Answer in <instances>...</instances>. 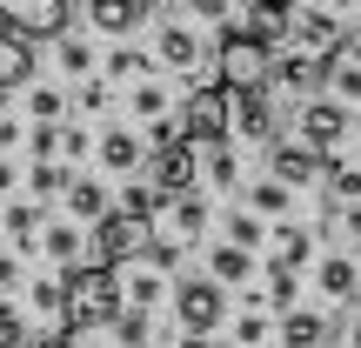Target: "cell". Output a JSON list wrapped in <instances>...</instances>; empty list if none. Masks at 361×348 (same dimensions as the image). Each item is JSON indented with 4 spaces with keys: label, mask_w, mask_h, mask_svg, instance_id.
<instances>
[{
    "label": "cell",
    "mask_w": 361,
    "mask_h": 348,
    "mask_svg": "<svg viewBox=\"0 0 361 348\" xmlns=\"http://www.w3.org/2000/svg\"><path fill=\"white\" fill-rule=\"evenodd\" d=\"M61 282H67V315H61V328H74V335L121 328V315H128L121 268H107V261H74V268H61Z\"/></svg>",
    "instance_id": "1"
},
{
    "label": "cell",
    "mask_w": 361,
    "mask_h": 348,
    "mask_svg": "<svg viewBox=\"0 0 361 348\" xmlns=\"http://www.w3.org/2000/svg\"><path fill=\"white\" fill-rule=\"evenodd\" d=\"M274 47L268 40H255L247 27H228L221 34V47H214V80L221 88H234V94H268L274 88Z\"/></svg>",
    "instance_id": "2"
},
{
    "label": "cell",
    "mask_w": 361,
    "mask_h": 348,
    "mask_svg": "<svg viewBox=\"0 0 361 348\" xmlns=\"http://www.w3.org/2000/svg\"><path fill=\"white\" fill-rule=\"evenodd\" d=\"M180 134H188L194 148H221V141L234 134V88L201 80V88L180 101Z\"/></svg>",
    "instance_id": "3"
},
{
    "label": "cell",
    "mask_w": 361,
    "mask_h": 348,
    "mask_svg": "<svg viewBox=\"0 0 361 348\" xmlns=\"http://www.w3.org/2000/svg\"><path fill=\"white\" fill-rule=\"evenodd\" d=\"M174 315H180V335H214L228 322V288L214 275H188L174 288Z\"/></svg>",
    "instance_id": "4"
},
{
    "label": "cell",
    "mask_w": 361,
    "mask_h": 348,
    "mask_svg": "<svg viewBox=\"0 0 361 348\" xmlns=\"http://www.w3.org/2000/svg\"><path fill=\"white\" fill-rule=\"evenodd\" d=\"M147 241H154V228H147L141 215H128V208H114L107 221H94V261H107V268H128V261H141Z\"/></svg>",
    "instance_id": "5"
},
{
    "label": "cell",
    "mask_w": 361,
    "mask_h": 348,
    "mask_svg": "<svg viewBox=\"0 0 361 348\" xmlns=\"http://www.w3.org/2000/svg\"><path fill=\"white\" fill-rule=\"evenodd\" d=\"M0 27H13L20 40H67V27H74V13H67V0H0Z\"/></svg>",
    "instance_id": "6"
},
{
    "label": "cell",
    "mask_w": 361,
    "mask_h": 348,
    "mask_svg": "<svg viewBox=\"0 0 361 348\" xmlns=\"http://www.w3.org/2000/svg\"><path fill=\"white\" fill-rule=\"evenodd\" d=\"M147 181H154L168 201L201 188V155H194V141H174V148H154V161H147Z\"/></svg>",
    "instance_id": "7"
},
{
    "label": "cell",
    "mask_w": 361,
    "mask_h": 348,
    "mask_svg": "<svg viewBox=\"0 0 361 348\" xmlns=\"http://www.w3.org/2000/svg\"><path fill=\"white\" fill-rule=\"evenodd\" d=\"M341 141H348V101H308L301 107V148H314L322 161H335Z\"/></svg>",
    "instance_id": "8"
},
{
    "label": "cell",
    "mask_w": 361,
    "mask_h": 348,
    "mask_svg": "<svg viewBox=\"0 0 361 348\" xmlns=\"http://www.w3.org/2000/svg\"><path fill=\"white\" fill-rule=\"evenodd\" d=\"M154 61L168 67V74H194V61H201V34H194L188 20H161L154 27Z\"/></svg>",
    "instance_id": "9"
},
{
    "label": "cell",
    "mask_w": 361,
    "mask_h": 348,
    "mask_svg": "<svg viewBox=\"0 0 361 348\" xmlns=\"http://www.w3.org/2000/svg\"><path fill=\"white\" fill-rule=\"evenodd\" d=\"M268 174L288 181V188H308V181L328 174V161L314 155V148H301V141H274V148H268Z\"/></svg>",
    "instance_id": "10"
},
{
    "label": "cell",
    "mask_w": 361,
    "mask_h": 348,
    "mask_svg": "<svg viewBox=\"0 0 361 348\" xmlns=\"http://www.w3.org/2000/svg\"><path fill=\"white\" fill-rule=\"evenodd\" d=\"M147 13H154V0H87V27H101L114 40H128Z\"/></svg>",
    "instance_id": "11"
},
{
    "label": "cell",
    "mask_w": 361,
    "mask_h": 348,
    "mask_svg": "<svg viewBox=\"0 0 361 348\" xmlns=\"http://www.w3.org/2000/svg\"><path fill=\"white\" fill-rule=\"evenodd\" d=\"M20 88H34V40L0 27V94H20Z\"/></svg>",
    "instance_id": "12"
},
{
    "label": "cell",
    "mask_w": 361,
    "mask_h": 348,
    "mask_svg": "<svg viewBox=\"0 0 361 348\" xmlns=\"http://www.w3.org/2000/svg\"><path fill=\"white\" fill-rule=\"evenodd\" d=\"M94 155H101V168H107V174H134V168H147V141H141L134 128H107Z\"/></svg>",
    "instance_id": "13"
},
{
    "label": "cell",
    "mask_w": 361,
    "mask_h": 348,
    "mask_svg": "<svg viewBox=\"0 0 361 348\" xmlns=\"http://www.w3.org/2000/svg\"><path fill=\"white\" fill-rule=\"evenodd\" d=\"M0 234H7L13 255H27V248H40L47 221H40V208H34V201H7V208H0Z\"/></svg>",
    "instance_id": "14"
},
{
    "label": "cell",
    "mask_w": 361,
    "mask_h": 348,
    "mask_svg": "<svg viewBox=\"0 0 361 348\" xmlns=\"http://www.w3.org/2000/svg\"><path fill=\"white\" fill-rule=\"evenodd\" d=\"M335 342V322L314 308H288L281 315V348H328Z\"/></svg>",
    "instance_id": "15"
},
{
    "label": "cell",
    "mask_w": 361,
    "mask_h": 348,
    "mask_svg": "<svg viewBox=\"0 0 361 348\" xmlns=\"http://www.w3.org/2000/svg\"><path fill=\"white\" fill-rule=\"evenodd\" d=\"M288 27H295V0H255V13H247V34H255V40L281 47Z\"/></svg>",
    "instance_id": "16"
},
{
    "label": "cell",
    "mask_w": 361,
    "mask_h": 348,
    "mask_svg": "<svg viewBox=\"0 0 361 348\" xmlns=\"http://www.w3.org/2000/svg\"><path fill=\"white\" fill-rule=\"evenodd\" d=\"M61 201H67V221H87V228L114 215V208H107V188H101V181H87V174H74V188H67Z\"/></svg>",
    "instance_id": "17"
},
{
    "label": "cell",
    "mask_w": 361,
    "mask_h": 348,
    "mask_svg": "<svg viewBox=\"0 0 361 348\" xmlns=\"http://www.w3.org/2000/svg\"><path fill=\"white\" fill-rule=\"evenodd\" d=\"M207 275H214L221 288L247 282V275H255V248H241V241H221V248H207Z\"/></svg>",
    "instance_id": "18"
},
{
    "label": "cell",
    "mask_w": 361,
    "mask_h": 348,
    "mask_svg": "<svg viewBox=\"0 0 361 348\" xmlns=\"http://www.w3.org/2000/svg\"><path fill=\"white\" fill-rule=\"evenodd\" d=\"M121 288H128V308H154V301L168 295L154 261H128V268H121Z\"/></svg>",
    "instance_id": "19"
},
{
    "label": "cell",
    "mask_w": 361,
    "mask_h": 348,
    "mask_svg": "<svg viewBox=\"0 0 361 348\" xmlns=\"http://www.w3.org/2000/svg\"><path fill=\"white\" fill-rule=\"evenodd\" d=\"M314 282H322V295H328V301H355V295H361V268H355L348 255H328Z\"/></svg>",
    "instance_id": "20"
},
{
    "label": "cell",
    "mask_w": 361,
    "mask_h": 348,
    "mask_svg": "<svg viewBox=\"0 0 361 348\" xmlns=\"http://www.w3.org/2000/svg\"><path fill=\"white\" fill-rule=\"evenodd\" d=\"M322 188H328V221H335L341 208H355V201H361V168H348V161H328Z\"/></svg>",
    "instance_id": "21"
},
{
    "label": "cell",
    "mask_w": 361,
    "mask_h": 348,
    "mask_svg": "<svg viewBox=\"0 0 361 348\" xmlns=\"http://www.w3.org/2000/svg\"><path fill=\"white\" fill-rule=\"evenodd\" d=\"M308 255H314V228H295V221H281V228H274V261H281V268H308Z\"/></svg>",
    "instance_id": "22"
},
{
    "label": "cell",
    "mask_w": 361,
    "mask_h": 348,
    "mask_svg": "<svg viewBox=\"0 0 361 348\" xmlns=\"http://www.w3.org/2000/svg\"><path fill=\"white\" fill-rule=\"evenodd\" d=\"M168 228H174V241H201V234H207V201H201V194L168 201Z\"/></svg>",
    "instance_id": "23"
},
{
    "label": "cell",
    "mask_w": 361,
    "mask_h": 348,
    "mask_svg": "<svg viewBox=\"0 0 361 348\" xmlns=\"http://www.w3.org/2000/svg\"><path fill=\"white\" fill-rule=\"evenodd\" d=\"M74 188V174H67V161H34L27 168V201H54V194Z\"/></svg>",
    "instance_id": "24"
},
{
    "label": "cell",
    "mask_w": 361,
    "mask_h": 348,
    "mask_svg": "<svg viewBox=\"0 0 361 348\" xmlns=\"http://www.w3.org/2000/svg\"><path fill=\"white\" fill-rule=\"evenodd\" d=\"M234 121H241V141H268V128H274L268 94H234Z\"/></svg>",
    "instance_id": "25"
},
{
    "label": "cell",
    "mask_w": 361,
    "mask_h": 348,
    "mask_svg": "<svg viewBox=\"0 0 361 348\" xmlns=\"http://www.w3.org/2000/svg\"><path fill=\"white\" fill-rule=\"evenodd\" d=\"M288 201H295V188H288V181H255V188H247V208H255L261 221H274V215H288Z\"/></svg>",
    "instance_id": "26"
},
{
    "label": "cell",
    "mask_w": 361,
    "mask_h": 348,
    "mask_svg": "<svg viewBox=\"0 0 361 348\" xmlns=\"http://www.w3.org/2000/svg\"><path fill=\"white\" fill-rule=\"evenodd\" d=\"M154 67H161L154 54H141V47H128V40H121L114 54H107V80H128V74H134V80H147V74H154Z\"/></svg>",
    "instance_id": "27"
},
{
    "label": "cell",
    "mask_w": 361,
    "mask_h": 348,
    "mask_svg": "<svg viewBox=\"0 0 361 348\" xmlns=\"http://www.w3.org/2000/svg\"><path fill=\"white\" fill-rule=\"evenodd\" d=\"M27 114H34V128H61V114H67V94L61 88H27Z\"/></svg>",
    "instance_id": "28"
},
{
    "label": "cell",
    "mask_w": 361,
    "mask_h": 348,
    "mask_svg": "<svg viewBox=\"0 0 361 348\" xmlns=\"http://www.w3.org/2000/svg\"><path fill=\"white\" fill-rule=\"evenodd\" d=\"M40 248H47V255L61 261V268H74V261H80V228H74V221H47Z\"/></svg>",
    "instance_id": "29"
},
{
    "label": "cell",
    "mask_w": 361,
    "mask_h": 348,
    "mask_svg": "<svg viewBox=\"0 0 361 348\" xmlns=\"http://www.w3.org/2000/svg\"><path fill=\"white\" fill-rule=\"evenodd\" d=\"M228 241H241V248H261V241H274V234H268V221H261L255 208H234V215H228Z\"/></svg>",
    "instance_id": "30"
},
{
    "label": "cell",
    "mask_w": 361,
    "mask_h": 348,
    "mask_svg": "<svg viewBox=\"0 0 361 348\" xmlns=\"http://www.w3.org/2000/svg\"><path fill=\"white\" fill-rule=\"evenodd\" d=\"M27 301H34V315H67V282L61 275H40V282L27 288Z\"/></svg>",
    "instance_id": "31"
},
{
    "label": "cell",
    "mask_w": 361,
    "mask_h": 348,
    "mask_svg": "<svg viewBox=\"0 0 361 348\" xmlns=\"http://www.w3.org/2000/svg\"><path fill=\"white\" fill-rule=\"evenodd\" d=\"M180 20H207V27H228L234 20V0H174Z\"/></svg>",
    "instance_id": "32"
},
{
    "label": "cell",
    "mask_w": 361,
    "mask_h": 348,
    "mask_svg": "<svg viewBox=\"0 0 361 348\" xmlns=\"http://www.w3.org/2000/svg\"><path fill=\"white\" fill-rule=\"evenodd\" d=\"M268 308H295V268H281V261H268Z\"/></svg>",
    "instance_id": "33"
},
{
    "label": "cell",
    "mask_w": 361,
    "mask_h": 348,
    "mask_svg": "<svg viewBox=\"0 0 361 348\" xmlns=\"http://www.w3.org/2000/svg\"><path fill=\"white\" fill-rule=\"evenodd\" d=\"M0 348H34V335H27V315L13 308V301H0Z\"/></svg>",
    "instance_id": "34"
},
{
    "label": "cell",
    "mask_w": 361,
    "mask_h": 348,
    "mask_svg": "<svg viewBox=\"0 0 361 348\" xmlns=\"http://www.w3.org/2000/svg\"><path fill=\"white\" fill-rule=\"evenodd\" d=\"M328 88H335L341 101H355V107H361V61H348V54H341L335 74H328Z\"/></svg>",
    "instance_id": "35"
},
{
    "label": "cell",
    "mask_w": 361,
    "mask_h": 348,
    "mask_svg": "<svg viewBox=\"0 0 361 348\" xmlns=\"http://www.w3.org/2000/svg\"><path fill=\"white\" fill-rule=\"evenodd\" d=\"M54 54H61V67H67V74H87V67H94V47H87V40H74V34H67V40H54Z\"/></svg>",
    "instance_id": "36"
},
{
    "label": "cell",
    "mask_w": 361,
    "mask_h": 348,
    "mask_svg": "<svg viewBox=\"0 0 361 348\" xmlns=\"http://www.w3.org/2000/svg\"><path fill=\"white\" fill-rule=\"evenodd\" d=\"M134 114L141 121H168V94H161L154 80H141V88H134Z\"/></svg>",
    "instance_id": "37"
},
{
    "label": "cell",
    "mask_w": 361,
    "mask_h": 348,
    "mask_svg": "<svg viewBox=\"0 0 361 348\" xmlns=\"http://www.w3.org/2000/svg\"><path fill=\"white\" fill-rule=\"evenodd\" d=\"M234 342H241V348H261V342H268V315L247 308V315H241V328H234Z\"/></svg>",
    "instance_id": "38"
},
{
    "label": "cell",
    "mask_w": 361,
    "mask_h": 348,
    "mask_svg": "<svg viewBox=\"0 0 361 348\" xmlns=\"http://www.w3.org/2000/svg\"><path fill=\"white\" fill-rule=\"evenodd\" d=\"M74 101H80V114H101V107L114 101V88H107V80H80V94H74Z\"/></svg>",
    "instance_id": "39"
},
{
    "label": "cell",
    "mask_w": 361,
    "mask_h": 348,
    "mask_svg": "<svg viewBox=\"0 0 361 348\" xmlns=\"http://www.w3.org/2000/svg\"><path fill=\"white\" fill-rule=\"evenodd\" d=\"M27 148H34V161H61V128H34Z\"/></svg>",
    "instance_id": "40"
},
{
    "label": "cell",
    "mask_w": 361,
    "mask_h": 348,
    "mask_svg": "<svg viewBox=\"0 0 361 348\" xmlns=\"http://www.w3.org/2000/svg\"><path fill=\"white\" fill-rule=\"evenodd\" d=\"M234 174H241V161H234L228 148H214V155H207V181H214V188H228Z\"/></svg>",
    "instance_id": "41"
},
{
    "label": "cell",
    "mask_w": 361,
    "mask_h": 348,
    "mask_svg": "<svg viewBox=\"0 0 361 348\" xmlns=\"http://www.w3.org/2000/svg\"><path fill=\"white\" fill-rule=\"evenodd\" d=\"M0 288H20V255L13 248H0Z\"/></svg>",
    "instance_id": "42"
},
{
    "label": "cell",
    "mask_w": 361,
    "mask_h": 348,
    "mask_svg": "<svg viewBox=\"0 0 361 348\" xmlns=\"http://www.w3.org/2000/svg\"><path fill=\"white\" fill-rule=\"evenodd\" d=\"M61 155L80 161V155H87V134H80V128H61Z\"/></svg>",
    "instance_id": "43"
},
{
    "label": "cell",
    "mask_w": 361,
    "mask_h": 348,
    "mask_svg": "<svg viewBox=\"0 0 361 348\" xmlns=\"http://www.w3.org/2000/svg\"><path fill=\"white\" fill-rule=\"evenodd\" d=\"M34 348H80V335H74V328H54V335H40Z\"/></svg>",
    "instance_id": "44"
},
{
    "label": "cell",
    "mask_w": 361,
    "mask_h": 348,
    "mask_svg": "<svg viewBox=\"0 0 361 348\" xmlns=\"http://www.w3.org/2000/svg\"><path fill=\"white\" fill-rule=\"evenodd\" d=\"M20 188V168H13V161H0V194H13Z\"/></svg>",
    "instance_id": "45"
},
{
    "label": "cell",
    "mask_w": 361,
    "mask_h": 348,
    "mask_svg": "<svg viewBox=\"0 0 361 348\" xmlns=\"http://www.w3.org/2000/svg\"><path fill=\"white\" fill-rule=\"evenodd\" d=\"M341 228H348L355 241H361V201H355V208H341Z\"/></svg>",
    "instance_id": "46"
},
{
    "label": "cell",
    "mask_w": 361,
    "mask_h": 348,
    "mask_svg": "<svg viewBox=\"0 0 361 348\" xmlns=\"http://www.w3.org/2000/svg\"><path fill=\"white\" fill-rule=\"evenodd\" d=\"M180 348H221L214 335H180Z\"/></svg>",
    "instance_id": "47"
},
{
    "label": "cell",
    "mask_w": 361,
    "mask_h": 348,
    "mask_svg": "<svg viewBox=\"0 0 361 348\" xmlns=\"http://www.w3.org/2000/svg\"><path fill=\"white\" fill-rule=\"evenodd\" d=\"M348 348H361V322H348Z\"/></svg>",
    "instance_id": "48"
},
{
    "label": "cell",
    "mask_w": 361,
    "mask_h": 348,
    "mask_svg": "<svg viewBox=\"0 0 361 348\" xmlns=\"http://www.w3.org/2000/svg\"><path fill=\"white\" fill-rule=\"evenodd\" d=\"M348 61H361V40H348Z\"/></svg>",
    "instance_id": "49"
},
{
    "label": "cell",
    "mask_w": 361,
    "mask_h": 348,
    "mask_svg": "<svg viewBox=\"0 0 361 348\" xmlns=\"http://www.w3.org/2000/svg\"><path fill=\"white\" fill-rule=\"evenodd\" d=\"M80 348H114V342H87V335H80Z\"/></svg>",
    "instance_id": "50"
},
{
    "label": "cell",
    "mask_w": 361,
    "mask_h": 348,
    "mask_svg": "<svg viewBox=\"0 0 361 348\" xmlns=\"http://www.w3.org/2000/svg\"><path fill=\"white\" fill-rule=\"evenodd\" d=\"M328 7H355V0H328Z\"/></svg>",
    "instance_id": "51"
}]
</instances>
